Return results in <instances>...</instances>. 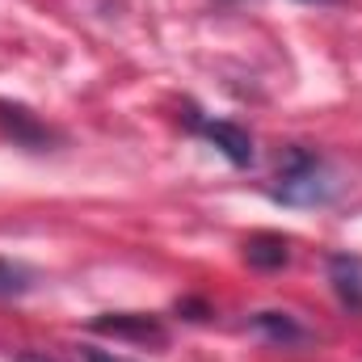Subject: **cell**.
Instances as JSON below:
<instances>
[{"instance_id": "1", "label": "cell", "mask_w": 362, "mask_h": 362, "mask_svg": "<svg viewBox=\"0 0 362 362\" xmlns=\"http://www.w3.org/2000/svg\"><path fill=\"white\" fill-rule=\"evenodd\" d=\"M274 198L286 202V206H316V202H329V198H333V177H329L325 160H320L316 152L291 148L286 169L278 173V185H274Z\"/></svg>"}, {"instance_id": "2", "label": "cell", "mask_w": 362, "mask_h": 362, "mask_svg": "<svg viewBox=\"0 0 362 362\" xmlns=\"http://www.w3.org/2000/svg\"><path fill=\"white\" fill-rule=\"evenodd\" d=\"M89 329L105 333V337H122V341H144V346H165V337H169L165 325L144 312H105V316H93Z\"/></svg>"}, {"instance_id": "3", "label": "cell", "mask_w": 362, "mask_h": 362, "mask_svg": "<svg viewBox=\"0 0 362 362\" xmlns=\"http://www.w3.org/2000/svg\"><path fill=\"white\" fill-rule=\"evenodd\" d=\"M189 127L206 139V144H215L232 165H253V139H249V131L245 127H236V122H228V118H202V114H189Z\"/></svg>"}, {"instance_id": "4", "label": "cell", "mask_w": 362, "mask_h": 362, "mask_svg": "<svg viewBox=\"0 0 362 362\" xmlns=\"http://www.w3.org/2000/svg\"><path fill=\"white\" fill-rule=\"evenodd\" d=\"M0 131L13 135V139L25 144V148H47V144H51V131H47L25 105H13V101H0Z\"/></svg>"}, {"instance_id": "5", "label": "cell", "mask_w": 362, "mask_h": 362, "mask_svg": "<svg viewBox=\"0 0 362 362\" xmlns=\"http://www.w3.org/2000/svg\"><path fill=\"white\" fill-rule=\"evenodd\" d=\"M245 257H249V266H257V270H278V266L291 262V249H286L282 236L262 232V236H253V240L245 245Z\"/></svg>"}, {"instance_id": "6", "label": "cell", "mask_w": 362, "mask_h": 362, "mask_svg": "<svg viewBox=\"0 0 362 362\" xmlns=\"http://www.w3.org/2000/svg\"><path fill=\"white\" fill-rule=\"evenodd\" d=\"M333 291L341 295V303L350 308V312H362V270L358 262H350V257H333Z\"/></svg>"}, {"instance_id": "7", "label": "cell", "mask_w": 362, "mask_h": 362, "mask_svg": "<svg viewBox=\"0 0 362 362\" xmlns=\"http://www.w3.org/2000/svg\"><path fill=\"white\" fill-rule=\"evenodd\" d=\"M253 329H257V333H266V337L278 341V346L303 341V329H299L286 312H257V316H253Z\"/></svg>"}, {"instance_id": "8", "label": "cell", "mask_w": 362, "mask_h": 362, "mask_svg": "<svg viewBox=\"0 0 362 362\" xmlns=\"http://www.w3.org/2000/svg\"><path fill=\"white\" fill-rule=\"evenodd\" d=\"M30 286H34V274L25 266H17V262L0 257V295H25Z\"/></svg>"}, {"instance_id": "9", "label": "cell", "mask_w": 362, "mask_h": 362, "mask_svg": "<svg viewBox=\"0 0 362 362\" xmlns=\"http://www.w3.org/2000/svg\"><path fill=\"white\" fill-rule=\"evenodd\" d=\"M81 358L85 362H131L127 354H114V350H101V346H81Z\"/></svg>"}, {"instance_id": "10", "label": "cell", "mask_w": 362, "mask_h": 362, "mask_svg": "<svg viewBox=\"0 0 362 362\" xmlns=\"http://www.w3.org/2000/svg\"><path fill=\"white\" fill-rule=\"evenodd\" d=\"M21 362H47V358H34V354H25V358H21Z\"/></svg>"}, {"instance_id": "11", "label": "cell", "mask_w": 362, "mask_h": 362, "mask_svg": "<svg viewBox=\"0 0 362 362\" xmlns=\"http://www.w3.org/2000/svg\"><path fill=\"white\" fill-rule=\"evenodd\" d=\"M308 4H329V0H308Z\"/></svg>"}]
</instances>
